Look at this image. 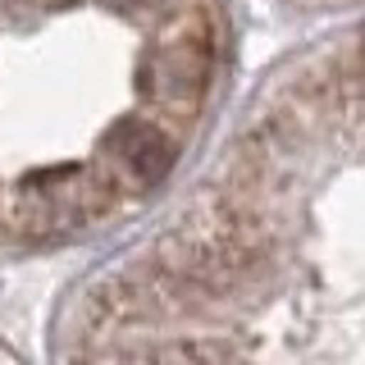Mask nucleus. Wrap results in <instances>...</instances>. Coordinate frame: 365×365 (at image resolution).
<instances>
[{
  "instance_id": "1",
  "label": "nucleus",
  "mask_w": 365,
  "mask_h": 365,
  "mask_svg": "<svg viewBox=\"0 0 365 365\" xmlns=\"http://www.w3.org/2000/svg\"><path fill=\"white\" fill-rule=\"evenodd\" d=\"M119 197V178L114 169H96V165H51L37 174L19 178L14 192L5 201V224L19 237H64L87 228L91 220L114 205Z\"/></svg>"
},
{
  "instance_id": "2",
  "label": "nucleus",
  "mask_w": 365,
  "mask_h": 365,
  "mask_svg": "<svg viewBox=\"0 0 365 365\" xmlns=\"http://www.w3.org/2000/svg\"><path fill=\"white\" fill-rule=\"evenodd\" d=\"M215 37L205 23H182L165 32L142 64V96L169 114H192L210 91Z\"/></svg>"
},
{
  "instance_id": "3",
  "label": "nucleus",
  "mask_w": 365,
  "mask_h": 365,
  "mask_svg": "<svg viewBox=\"0 0 365 365\" xmlns=\"http://www.w3.org/2000/svg\"><path fill=\"white\" fill-rule=\"evenodd\" d=\"M106 155H110L114 178L119 182H128V187H155V182H165L169 169H174L178 142L160 128V123L128 114V119H119L110 128Z\"/></svg>"
},
{
  "instance_id": "4",
  "label": "nucleus",
  "mask_w": 365,
  "mask_h": 365,
  "mask_svg": "<svg viewBox=\"0 0 365 365\" xmlns=\"http://www.w3.org/2000/svg\"><path fill=\"white\" fill-rule=\"evenodd\" d=\"M119 5H123V9H155L160 0H119Z\"/></svg>"
}]
</instances>
